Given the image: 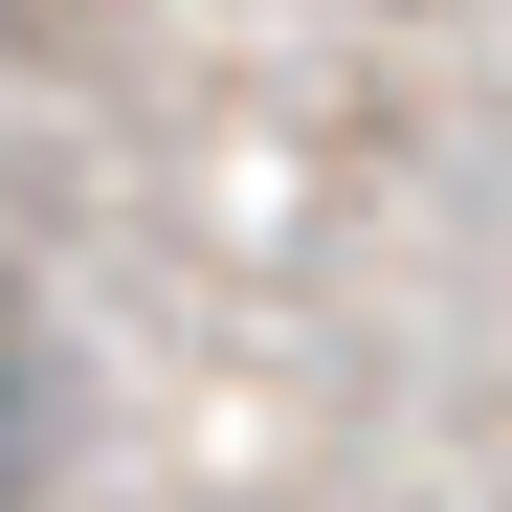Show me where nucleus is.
Masks as SVG:
<instances>
[{
  "label": "nucleus",
  "mask_w": 512,
  "mask_h": 512,
  "mask_svg": "<svg viewBox=\"0 0 512 512\" xmlns=\"http://www.w3.org/2000/svg\"><path fill=\"white\" fill-rule=\"evenodd\" d=\"M45 468H67V334L0 290V512H45Z\"/></svg>",
  "instance_id": "obj_1"
}]
</instances>
